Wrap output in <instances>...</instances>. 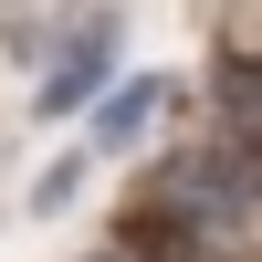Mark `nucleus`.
Returning <instances> with one entry per match:
<instances>
[{
	"label": "nucleus",
	"mask_w": 262,
	"mask_h": 262,
	"mask_svg": "<svg viewBox=\"0 0 262 262\" xmlns=\"http://www.w3.org/2000/svg\"><path fill=\"white\" fill-rule=\"evenodd\" d=\"M84 168H95V158H84V147H63V158H53V168L32 179V210H42V221H53V210H74V189H84Z\"/></svg>",
	"instance_id": "obj_4"
},
{
	"label": "nucleus",
	"mask_w": 262,
	"mask_h": 262,
	"mask_svg": "<svg viewBox=\"0 0 262 262\" xmlns=\"http://www.w3.org/2000/svg\"><path fill=\"white\" fill-rule=\"evenodd\" d=\"M116 53H126V32H116V11H95L84 32H63V53L42 63V84H32V116L42 126H63V116H84V105L116 84Z\"/></svg>",
	"instance_id": "obj_2"
},
{
	"label": "nucleus",
	"mask_w": 262,
	"mask_h": 262,
	"mask_svg": "<svg viewBox=\"0 0 262 262\" xmlns=\"http://www.w3.org/2000/svg\"><path fill=\"white\" fill-rule=\"evenodd\" d=\"M158 105H168V84L158 74H126V84H105L95 105H84V158H126V147H147V126H158Z\"/></svg>",
	"instance_id": "obj_3"
},
{
	"label": "nucleus",
	"mask_w": 262,
	"mask_h": 262,
	"mask_svg": "<svg viewBox=\"0 0 262 262\" xmlns=\"http://www.w3.org/2000/svg\"><path fill=\"white\" fill-rule=\"evenodd\" d=\"M147 210L168 231H189L200 252H242L262 231V147L252 137H200L147 179Z\"/></svg>",
	"instance_id": "obj_1"
},
{
	"label": "nucleus",
	"mask_w": 262,
	"mask_h": 262,
	"mask_svg": "<svg viewBox=\"0 0 262 262\" xmlns=\"http://www.w3.org/2000/svg\"><path fill=\"white\" fill-rule=\"evenodd\" d=\"M84 262H126V252H84Z\"/></svg>",
	"instance_id": "obj_5"
}]
</instances>
